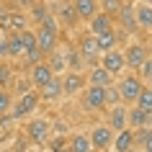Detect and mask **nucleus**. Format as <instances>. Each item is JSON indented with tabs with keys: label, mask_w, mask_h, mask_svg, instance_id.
Instances as JSON below:
<instances>
[{
	"label": "nucleus",
	"mask_w": 152,
	"mask_h": 152,
	"mask_svg": "<svg viewBox=\"0 0 152 152\" xmlns=\"http://www.w3.org/2000/svg\"><path fill=\"white\" fill-rule=\"evenodd\" d=\"M59 77H62V93L64 96H77V93L88 85L85 72H77V70H64Z\"/></svg>",
	"instance_id": "obj_7"
},
{
	"label": "nucleus",
	"mask_w": 152,
	"mask_h": 152,
	"mask_svg": "<svg viewBox=\"0 0 152 152\" xmlns=\"http://www.w3.org/2000/svg\"><path fill=\"white\" fill-rule=\"evenodd\" d=\"M23 44H21V34L8 31V59H21L23 57Z\"/></svg>",
	"instance_id": "obj_25"
},
{
	"label": "nucleus",
	"mask_w": 152,
	"mask_h": 152,
	"mask_svg": "<svg viewBox=\"0 0 152 152\" xmlns=\"http://www.w3.org/2000/svg\"><path fill=\"white\" fill-rule=\"evenodd\" d=\"M49 134H52V121L49 119H31L26 121V137L28 142H36V144H44L49 142Z\"/></svg>",
	"instance_id": "obj_6"
},
{
	"label": "nucleus",
	"mask_w": 152,
	"mask_h": 152,
	"mask_svg": "<svg viewBox=\"0 0 152 152\" xmlns=\"http://www.w3.org/2000/svg\"><path fill=\"white\" fill-rule=\"evenodd\" d=\"M39 103H41L39 90L31 88V90H26V93H21V96H16V103L10 106V113H13V119H26V116H31L36 111Z\"/></svg>",
	"instance_id": "obj_1"
},
{
	"label": "nucleus",
	"mask_w": 152,
	"mask_h": 152,
	"mask_svg": "<svg viewBox=\"0 0 152 152\" xmlns=\"http://www.w3.org/2000/svg\"><path fill=\"white\" fill-rule=\"evenodd\" d=\"M31 88L34 85H31L28 77H18V85L13 83V85H10V93H13V98H16V96H21V93H26V90H31Z\"/></svg>",
	"instance_id": "obj_34"
},
{
	"label": "nucleus",
	"mask_w": 152,
	"mask_h": 152,
	"mask_svg": "<svg viewBox=\"0 0 152 152\" xmlns=\"http://www.w3.org/2000/svg\"><path fill=\"white\" fill-rule=\"evenodd\" d=\"M62 96L64 93H62V77H59V75H52V77L39 88V98L44 103H54V101H59Z\"/></svg>",
	"instance_id": "obj_12"
},
{
	"label": "nucleus",
	"mask_w": 152,
	"mask_h": 152,
	"mask_svg": "<svg viewBox=\"0 0 152 152\" xmlns=\"http://www.w3.org/2000/svg\"><path fill=\"white\" fill-rule=\"evenodd\" d=\"M34 3H36V0H18V5H23V8H31Z\"/></svg>",
	"instance_id": "obj_36"
},
{
	"label": "nucleus",
	"mask_w": 152,
	"mask_h": 152,
	"mask_svg": "<svg viewBox=\"0 0 152 152\" xmlns=\"http://www.w3.org/2000/svg\"><path fill=\"white\" fill-rule=\"evenodd\" d=\"M83 96V108H88V111H103L106 108V88H101V85H85V88L80 90Z\"/></svg>",
	"instance_id": "obj_3"
},
{
	"label": "nucleus",
	"mask_w": 152,
	"mask_h": 152,
	"mask_svg": "<svg viewBox=\"0 0 152 152\" xmlns=\"http://www.w3.org/2000/svg\"><path fill=\"white\" fill-rule=\"evenodd\" d=\"M147 52H150V57H152V34H150V39H147Z\"/></svg>",
	"instance_id": "obj_38"
},
{
	"label": "nucleus",
	"mask_w": 152,
	"mask_h": 152,
	"mask_svg": "<svg viewBox=\"0 0 152 152\" xmlns=\"http://www.w3.org/2000/svg\"><path fill=\"white\" fill-rule=\"evenodd\" d=\"M77 52L83 54V59H85V64H98V59H101V49H98V41H96V34H83V36H77Z\"/></svg>",
	"instance_id": "obj_5"
},
{
	"label": "nucleus",
	"mask_w": 152,
	"mask_h": 152,
	"mask_svg": "<svg viewBox=\"0 0 152 152\" xmlns=\"http://www.w3.org/2000/svg\"><path fill=\"white\" fill-rule=\"evenodd\" d=\"M113 23H119L121 34H137L139 31V26H137V16H134V3H126L124 0V5L119 8V13L113 16Z\"/></svg>",
	"instance_id": "obj_4"
},
{
	"label": "nucleus",
	"mask_w": 152,
	"mask_h": 152,
	"mask_svg": "<svg viewBox=\"0 0 152 152\" xmlns=\"http://www.w3.org/2000/svg\"><path fill=\"white\" fill-rule=\"evenodd\" d=\"M0 59H3V54H0Z\"/></svg>",
	"instance_id": "obj_44"
},
{
	"label": "nucleus",
	"mask_w": 152,
	"mask_h": 152,
	"mask_svg": "<svg viewBox=\"0 0 152 152\" xmlns=\"http://www.w3.org/2000/svg\"><path fill=\"white\" fill-rule=\"evenodd\" d=\"M13 106V93L8 88H0V116H5Z\"/></svg>",
	"instance_id": "obj_32"
},
{
	"label": "nucleus",
	"mask_w": 152,
	"mask_h": 152,
	"mask_svg": "<svg viewBox=\"0 0 152 152\" xmlns=\"http://www.w3.org/2000/svg\"><path fill=\"white\" fill-rule=\"evenodd\" d=\"M0 3H3V0H0Z\"/></svg>",
	"instance_id": "obj_45"
},
{
	"label": "nucleus",
	"mask_w": 152,
	"mask_h": 152,
	"mask_svg": "<svg viewBox=\"0 0 152 152\" xmlns=\"http://www.w3.org/2000/svg\"><path fill=\"white\" fill-rule=\"evenodd\" d=\"M126 126L132 129H139V126H152V113L139 108L137 103H129L126 108Z\"/></svg>",
	"instance_id": "obj_13"
},
{
	"label": "nucleus",
	"mask_w": 152,
	"mask_h": 152,
	"mask_svg": "<svg viewBox=\"0 0 152 152\" xmlns=\"http://www.w3.org/2000/svg\"><path fill=\"white\" fill-rule=\"evenodd\" d=\"M64 142H67V139H64V137H57L54 142L49 144V150H62V147H67V144H64Z\"/></svg>",
	"instance_id": "obj_35"
},
{
	"label": "nucleus",
	"mask_w": 152,
	"mask_h": 152,
	"mask_svg": "<svg viewBox=\"0 0 152 152\" xmlns=\"http://www.w3.org/2000/svg\"><path fill=\"white\" fill-rule=\"evenodd\" d=\"M85 80H88L90 85H101V88H106V85L116 83V75H111V72L106 70V67H101V64H90V70L85 72Z\"/></svg>",
	"instance_id": "obj_15"
},
{
	"label": "nucleus",
	"mask_w": 152,
	"mask_h": 152,
	"mask_svg": "<svg viewBox=\"0 0 152 152\" xmlns=\"http://www.w3.org/2000/svg\"><path fill=\"white\" fill-rule=\"evenodd\" d=\"M67 150H72V152H90L93 147H90V139L85 134H75L70 139V144H67Z\"/></svg>",
	"instance_id": "obj_29"
},
{
	"label": "nucleus",
	"mask_w": 152,
	"mask_h": 152,
	"mask_svg": "<svg viewBox=\"0 0 152 152\" xmlns=\"http://www.w3.org/2000/svg\"><path fill=\"white\" fill-rule=\"evenodd\" d=\"M134 16H137V26H139L142 31L152 34V3L134 0Z\"/></svg>",
	"instance_id": "obj_14"
},
{
	"label": "nucleus",
	"mask_w": 152,
	"mask_h": 152,
	"mask_svg": "<svg viewBox=\"0 0 152 152\" xmlns=\"http://www.w3.org/2000/svg\"><path fill=\"white\" fill-rule=\"evenodd\" d=\"M64 62H67V70H77L83 72L88 64H85V59H83V54L77 52V47H70L67 52H64Z\"/></svg>",
	"instance_id": "obj_26"
},
{
	"label": "nucleus",
	"mask_w": 152,
	"mask_h": 152,
	"mask_svg": "<svg viewBox=\"0 0 152 152\" xmlns=\"http://www.w3.org/2000/svg\"><path fill=\"white\" fill-rule=\"evenodd\" d=\"M144 83H147V85H152V72H150V77H147V80H144Z\"/></svg>",
	"instance_id": "obj_40"
},
{
	"label": "nucleus",
	"mask_w": 152,
	"mask_h": 152,
	"mask_svg": "<svg viewBox=\"0 0 152 152\" xmlns=\"http://www.w3.org/2000/svg\"><path fill=\"white\" fill-rule=\"evenodd\" d=\"M101 67H106L111 75H116V77H119L121 72L126 70L124 52H121L119 47H116V49H108V52H101Z\"/></svg>",
	"instance_id": "obj_8"
},
{
	"label": "nucleus",
	"mask_w": 152,
	"mask_h": 152,
	"mask_svg": "<svg viewBox=\"0 0 152 152\" xmlns=\"http://www.w3.org/2000/svg\"><path fill=\"white\" fill-rule=\"evenodd\" d=\"M0 26H3L5 31H23V28H28V18H26L21 10H5Z\"/></svg>",
	"instance_id": "obj_19"
},
{
	"label": "nucleus",
	"mask_w": 152,
	"mask_h": 152,
	"mask_svg": "<svg viewBox=\"0 0 152 152\" xmlns=\"http://www.w3.org/2000/svg\"><path fill=\"white\" fill-rule=\"evenodd\" d=\"M119 36H121V31L113 26V28H108V31H103V34H96V41H98V49L101 52H108V49H116L119 47Z\"/></svg>",
	"instance_id": "obj_22"
},
{
	"label": "nucleus",
	"mask_w": 152,
	"mask_h": 152,
	"mask_svg": "<svg viewBox=\"0 0 152 152\" xmlns=\"http://www.w3.org/2000/svg\"><path fill=\"white\" fill-rule=\"evenodd\" d=\"M144 3H152V0H144Z\"/></svg>",
	"instance_id": "obj_43"
},
{
	"label": "nucleus",
	"mask_w": 152,
	"mask_h": 152,
	"mask_svg": "<svg viewBox=\"0 0 152 152\" xmlns=\"http://www.w3.org/2000/svg\"><path fill=\"white\" fill-rule=\"evenodd\" d=\"M49 3H62V0H49Z\"/></svg>",
	"instance_id": "obj_41"
},
{
	"label": "nucleus",
	"mask_w": 152,
	"mask_h": 152,
	"mask_svg": "<svg viewBox=\"0 0 152 152\" xmlns=\"http://www.w3.org/2000/svg\"><path fill=\"white\" fill-rule=\"evenodd\" d=\"M36 47L41 49V52H44V57L49 54V52H52V49L57 47V41H59V34H54V31H49V28H44V26H36Z\"/></svg>",
	"instance_id": "obj_17"
},
{
	"label": "nucleus",
	"mask_w": 152,
	"mask_h": 152,
	"mask_svg": "<svg viewBox=\"0 0 152 152\" xmlns=\"http://www.w3.org/2000/svg\"><path fill=\"white\" fill-rule=\"evenodd\" d=\"M52 13L57 16V21L62 26H67V28H72L75 23H80L77 21V13H75V8H72V3L70 0H62V3H52Z\"/></svg>",
	"instance_id": "obj_11"
},
{
	"label": "nucleus",
	"mask_w": 152,
	"mask_h": 152,
	"mask_svg": "<svg viewBox=\"0 0 152 152\" xmlns=\"http://www.w3.org/2000/svg\"><path fill=\"white\" fill-rule=\"evenodd\" d=\"M111 150H116V152H129V150H134V129H132V126L119 129V132L113 134Z\"/></svg>",
	"instance_id": "obj_18"
},
{
	"label": "nucleus",
	"mask_w": 152,
	"mask_h": 152,
	"mask_svg": "<svg viewBox=\"0 0 152 152\" xmlns=\"http://www.w3.org/2000/svg\"><path fill=\"white\" fill-rule=\"evenodd\" d=\"M134 103L139 106V108H144V111H150V113H152V85H147V83H144Z\"/></svg>",
	"instance_id": "obj_28"
},
{
	"label": "nucleus",
	"mask_w": 152,
	"mask_h": 152,
	"mask_svg": "<svg viewBox=\"0 0 152 152\" xmlns=\"http://www.w3.org/2000/svg\"><path fill=\"white\" fill-rule=\"evenodd\" d=\"M113 16H108V13H96V16L88 21V28H90V34H103V31H108V28H113Z\"/></svg>",
	"instance_id": "obj_23"
},
{
	"label": "nucleus",
	"mask_w": 152,
	"mask_h": 152,
	"mask_svg": "<svg viewBox=\"0 0 152 152\" xmlns=\"http://www.w3.org/2000/svg\"><path fill=\"white\" fill-rule=\"evenodd\" d=\"M52 75H54V72H52V67L47 64V59H41V62H36V64L28 67V80H31V85H34L36 90H39L41 85L52 77Z\"/></svg>",
	"instance_id": "obj_16"
},
{
	"label": "nucleus",
	"mask_w": 152,
	"mask_h": 152,
	"mask_svg": "<svg viewBox=\"0 0 152 152\" xmlns=\"http://www.w3.org/2000/svg\"><path fill=\"white\" fill-rule=\"evenodd\" d=\"M126 3H134V0H126Z\"/></svg>",
	"instance_id": "obj_42"
},
{
	"label": "nucleus",
	"mask_w": 152,
	"mask_h": 152,
	"mask_svg": "<svg viewBox=\"0 0 152 152\" xmlns=\"http://www.w3.org/2000/svg\"><path fill=\"white\" fill-rule=\"evenodd\" d=\"M98 5H101V10H103V13L116 16V13H119V8L124 5V0H98Z\"/></svg>",
	"instance_id": "obj_33"
},
{
	"label": "nucleus",
	"mask_w": 152,
	"mask_h": 152,
	"mask_svg": "<svg viewBox=\"0 0 152 152\" xmlns=\"http://www.w3.org/2000/svg\"><path fill=\"white\" fill-rule=\"evenodd\" d=\"M142 85H144V80L137 75V72H129V75L119 77V83H116V88H119L124 103H134L137 96H139V90H142Z\"/></svg>",
	"instance_id": "obj_2"
},
{
	"label": "nucleus",
	"mask_w": 152,
	"mask_h": 152,
	"mask_svg": "<svg viewBox=\"0 0 152 152\" xmlns=\"http://www.w3.org/2000/svg\"><path fill=\"white\" fill-rule=\"evenodd\" d=\"M44 59H47V64L52 67V72H54V75H62V72L67 70V62H64V52H59V47H54L47 57H44Z\"/></svg>",
	"instance_id": "obj_24"
},
{
	"label": "nucleus",
	"mask_w": 152,
	"mask_h": 152,
	"mask_svg": "<svg viewBox=\"0 0 152 152\" xmlns=\"http://www.w3.org/2000/svg\"><path fill=\"white\" fill-rule=\"evenodd\" d=\"M49 13V8H47V3H44V0H36V3H34L31 8H28V21H34V23H41V18L47 16Z\"/></svg>",
	"instance_id": "obj_30"
},
{
	"label": "nucleus",
	"mask_w": 152,
	"mask_h": 152,
	"mask_svg": "<svg viewBox=\"0 0 152 152\" xmlns=\"http://www.w3.org/2000/svg\"><path fill=\"white\" fill-rule=\"evenodd\" d=\"M116 103H124V101H121V93L116 88V83H111V85H106V108L116 106Z\"/></svg>",
	"instance_id": "obj_31"
},
{
	"label": "nucleus",
	"mask_w": 152,
	"mask_h": 152,
	"mask_svg": "<svg viewBox=\"0 0 152 152\" xmlns=\"http://www.w3.org/2000/svg\"><path fill=\"white\" fill-rule=\"evenodd\" d=\"M75 13H77V21H85L88 23L90 18L98 13V0H70Z\"/></svg>",
	"instance_id": "obj_21"
},
{
	"label": "nucleus",
	"mask_w": 152,
	"mask_h": 152,
	"mask_svg": "<svg viewBox=\"0 0 152 152\" xmlns=\"http://www.w3.org/2000/svg\"><path fill=\"white\" fill-rule=\"evenodd\" d=\"M113 132L108 124H98V126H93V132L88 134V139H90V147L93 150H111V142H113Z\"/></svg>",
	"instance_id": "obj_9"
},
{
	"label": "nucleus",
	"mask_w": 152,
	"mask_h": 152,
	"mask_svg": "<svg viewBox=\"0 0 152 152\" xmlns=\"http://www.w3.org/2000/svg\"><path fill=\"white\" fill-rule=\"evenodd\" d=\"M142 150H147V152H152V134H150V139H147V142H144V147Z\"/></svg>",
	"instance_id": "obj_37"
},
{
	"label": "nucleus",
	"mask_w": 152,
	"mask_h": 152,
	"mask_svg": "<svg viewBox=\"0 0 152 152\" xmlns=\"http://www.w3.org/2000/svg\"><path fill=\"white\" fill-rule=\"evenodd\" d=\"M3 16H5V8H3V3H0V21H3Z\"/></svg>",
	"instance_id": "obj_39"
},
{
	"label": "nucleus",
	"mask_w": 152,
	"mask_h": 152,
	"mask_svg": "<svg viewBox=\"0 0 152 152\" xmlns=\"http://www.w3.org/2000/svg\"><path fill=\"white\" fill-rule=\"evenodd\" d=\"M106 124H108L113 132H119V129L126 126V103L108 106V119H106Z\"/></svg>",
	"instance_id": "obj_20"
},
{
	"label": "nucleus",
	"mask_w": 152,
	"mask_h": 152,
	"mask_svg": "<svg viewBox=\"0 0 152 152\" xmlns=\"http://www.w3.org/2000/svg\"><path fill=\"white\" fill-rule=\"evenodd\" d=\"M16 80V72H13V64L8 59H0V88H8L10 90V83Z\"/></svg>",
	"instance_id": "obj_27"
},
{
	"label": "nucleus",
	"mask_w": 152,
	"mask_h": 152,
	"mask_svg": "<svg viewBox=\"0 0 152 152\" xmlns=\"http://www.w3.org/2000/svg\"><path fill=\"white\" fill-rule=\"evenodd\" d=\"M150 57V52H147V44H139V41H134V44H129L126 49H124V59H126V70L137 72L139 70V64L144 62Z\"/></svg>",
	"instance_id": "obj_10"
}]
</instances>
